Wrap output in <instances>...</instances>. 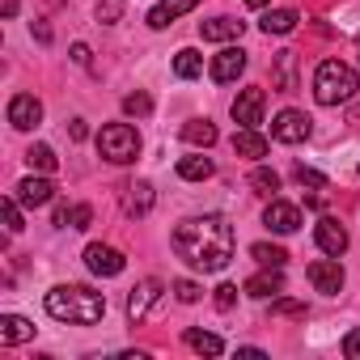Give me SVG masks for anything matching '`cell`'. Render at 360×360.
<instances>
[{"label": "cell", "mask_w": 360, "mask_h": 360, "mask_svg": "<svg viewBox=\"0 0 360 360\" xmlns=\"http://www.w3.org/2000/svg\"><path fill=\"white\" fill-rule=\"evenodd\" d=\"M174 250L183 255L195 271H225L233 259V229L225 217H187L174 229Z\"/></svg>", "instance_id": "1"}, {"label": "cell", "mask_w": 360, "mask_h": 360, "mask_svg": "<svg viewBox=\"0 0 360 360\" xmlns=\"http://www.w3.org/2000/svg\"><path fill=\"white\" fill-rule=\"evenodd\" d=\"M43 305L56 322H77V326H94L106 314V297L94 288H81V284H56Z\"/></svg>", "instance_id": "2"}, {"label": "cell", "mask_w": 360, "mask_h": 360, "mask_svg": "<svg viewBox=\"0 0 360 360\" xmlns=\"http://www.w3.org/2000/svg\"><path fill=\"white\" fill-rule=\"evenodd\" d=\"M356 89H360L356 68H347L343 60H322L318 64V72H314V98L322 106H339V102L356 98Z\"/></svg>", "instance_id": "3"}, {"label": "cell", "mask_w": 360, "mask_h": 360, "mask_svg": "<svg viewBox=\"0 0 360 360\" xmlns=\"http://www.w3.org/2000/svg\"><path fill=\"white\" fill-rule=\"evenodd\" d=\"M98 153H102L106 161H115V165L136 161V153H140V136H136V127H131V123H106L102 136H98Z\"/></svg>", "instance_id": "4"}, {"label": "cell", "mask_w": 360, "mask_h": 360, "mask_svg": "<svg viewBox=\"0 0 360 360\" xmlns=\"http://www.w3.org/2000/svg\"><path fill=\"white\" fill-rule=\"evenodd\" d=\"M305 276H309L314 292H322V297H339V288H343V267H339L335 255H330V259H314Z\"/></svg>", "instance_id": "5"}, {"label": "cell", "mask_w": 360, "mask_h": 360, "mask_svg": "<svg viewBox=\"0 0 360 360\" xmlns=\"http://www.w3.org/2000/svg\"><path fill=\"white\" fill-rule=\"evenodd\" d=\"M161 288H165V284H161L157 276L140 280V284L127 292V318H131V322H144V318H148V309L161 301Z\"/></svg>", "instance_id": "6"}, {"label": "cell", "mask_w": 360, "mask_h": 360, "mask_svg": "<svg viewBox=\"0 0 360 360\" xmlns=\"http://www.w3.org/2000/svg\"><path fill=\"white\" fill-rule=\"evenodd\" d=\"M271 136H276L280 144H301V140H309V115H301V110H280V115L271 119Z\"/></svg>", "instance_id": "7"}, {"label": "cell", "mask_w": 360, "mask_h": 360, "mask_svg": "<svg viewBox=\"0 0 360 360\" xmlns=\"http://www.w3.org/2000/svg\"><path fill=\"white\" fill-rule=\"evenodd\" d=\"M85 267H89L94 276L110 280V276H119V271L127 267V259H123L115 246H102V242H94V246H85Z\"/></svg>", "instance_id": "8"}, {"label": "cell", "mask_w": 360, "mask_h": 360, "mask_svg": "<svg viewBox=\"0 0 360 360\" xmlns=\"http://www.w3.org/2000/svg\"><path fill=\"white\" fill-rule=\"evenodd\" d=\"M9 123H13L18 131L39 127V123H43V102H39L34 94H13V98H9Z\"/></svg>", "instance_id": "9"}, {"label": "cell", "mask_w": 360, "mask_h": 360, "mask_svg": "<svg viewBox=\"0 0 360 360\" xmlns=\"http://www.w3.org/2000/svg\"><path fill=\"white\" fill-rule=\"evenodd\" d=\"M263 106H267V94H263V89H242V94L233 98V119H238L242 127H259V123H263Z\"/></svg>", "instance_id": "10"}, {"label": "cell", "mask_w": 360, "mask_h": 360, "mask_svg": "<svg viewBox=\"0 0 360 360\" xmlns=\"http://www.w3.org/2000/svg\"><path fill=\"white\" fill-rule=\"evenodd\" d=\"M208 72H212V81H217V85L238 81V77L246 72V51H242V47H225V51L212 60V68H208Z\"/></svg>", "instance_id": "11"}, {"label": "cell", "mask_w": 360, "mask_h": 360, "mask_svg": "<svg viewBox=\"0 0 360 360\" xmlns=\"http://www.w3.org/2000/svg\"><path fill=\"white\" fill-rule=\"evenodd\" d=\"M263 225H267L271 233H292V229L301 225V208L288 204V200H271L267 212H263Z\"/></svg>", "instance_id": "12"}, {"label": "cell", "mask_w": 360, "mask_h": 360, "mask_svg": "<svg viewBox=\"0 0 360 360\" xmlns=\"http://www.w3.org/2000/svg\"><path fill=\"white\" fill-rule=\"evenodd\" d=\"M314 238H318V250H322V255H335V259H339V255L347 250V229H343L335 217H322V221L314 225Z\"/></svg>", "instance_id": "13"}, {"label": "cell", "mask_w": 360, "mask_h": 360, "mask_svg": "<svg viewBox=\"0 0 360 360\" xmlns=\"http://www.w3.org/2000/svg\"><path fill=\"white\" fill-rule=\"evenodd\" d=\"M280 292H284V267H263L259 276L246 280V297H255V301H267Z\"/></svg>", "instance_id": "14"}, {"label": "cell", "mask_w": 360, "mask_h": 360, "mask_svg": "<svg viewBox=\"0 0 360 360\" xmlns=\"http://www.w3.org/2000/svg\"><path fill=\"white\" fill-rule=\"evenodd\" d=\"M195 5H200V0H161V5L148 9V26H153V30H165L169 22H178L183 13H191Z\"/></svg>", "instance_id": "15"}, {"label": "cell", "mask_w": 360, "mask_h": 360, "mask_svg": "<svg viewBox=\"0 0 360 360\" xmlns=\"http://www.w3.org/2000/svg\"><path fill=\"white\" fill-rule=\"evenodd\" d=\"M26 339H34V322L30 318H22V314H0V343L18 347Z\"/></svg>", "instance_id": "16"}, {"label": "cell", "mask_w": 360, "mask_h": 360, "mask_svg": "<svg viewBox=\"0 0 360 360\" xmlns=\"http://www.w3.org/2000/svg\"><path fill=\"white\" fill-rule=\"evenodd\" d=\"M51 195H56V187L47 183V178H39V174H30V178L18 183V200L26 208H43V204H51Z\"/></svg>", "instance_id": "17"}, {"label": "cell", "mask_w": 360, "mask_h": 360, "mask_svg": "<svg viewBox=\"0 0 360 360\" xmlns=\"http://www.w3.org/2000/svg\"><path fill=\"white\" fill-rule=\"evenodd\" d=\"M242 22H233V18H212V22H204L200 26V34L208 39V43H233V39H242Z\"/></svg>", "instance_id": "18"}, {"label": "cell", "mask_w": 360, "mask_h": 360, "mask_svg": "<svg viewBox=\"0 0 360 360\" xmlns=\"http://www.w3.org/2000/svg\"><path fill=\"white\" fill-rule=\"evenodd\" d=\"M233 153L259 161V157H267V140L259 136V127H242V131H233Z\"/></svg>", "instance_id": "19"}, {"label": "cell", "mask_w": 360, "mask_h": 360, "mask_svg": "<svg viewBox=\"0 0 360 360\" xmlns=\"http://www.w3.org/2000/svg\"><path fill=\"white\" fill-rule=\"evenodd\" d=\"M123 212L127 217H148L153 212V183H131L123 195Z\"/></svg>", "instance_id": "20"}, {"label": "cell", "mask_w": 360, "mask_h": 360, "mask_svg": "<svg viewBox=\"0 0 360 360\" xmlns=\"http://www.w3.org/2000/svg\"><path fill=\"white\" fill-rule=\"evenodd\" d=\"M212 157H204V153H191V157H183L178 161V174L187 178V183H204V178H212Z\"/></svg>", "instance_id": "21"}, {"label": "cell", "mask_w": 360, "mask_h": 360, "mask_svg": "<svg viewBox=\"0 0 360 360\" xmlns=\"http://www.w3.org/2000/svg\"><path fill=\"white\" fill-rule=\"evenodd\" d=\"M297 22H301V18H297L292 9H271V13H263L259 26H263V34H292Z\"/></svg>", "instance_id": "22"}, {"label": "cell", "mask_w": 360, "mask_h": 360, "mask_svg": "<svg viewBox=\"0 0 360 360\" xmlns=\"http://www.w3.org/2000/svg\"><path fill=\"white\" fill-rule=\"evenodd\" d=\"M183 339H187V347H195V352H204V356H221V352H225V339L212 335V330H195V326H191Z\"/></svg>", "instance_id": "23"}, {"label": "cell", "mask_w": 360, "mask_h": 360, "mask_svg": "<svg viewBox=\"0 0 360 360\" xmlns=\"http://www.w3.org/2000/svg\"><path fill=\"white\" fill-rule=\"evenodd\" d=\"M183 140H187V144H200V148H212V144H217V127H212L208 119H191V123L183 127Z\"/></svg>", "instance_id": "24"}, {"label": "cell", "mask_w": 360, "mask_h": 360, "mask_svg": "<svg viewBox=\"0 0 360 360\" xmlns=\"http://www.w3.org/2000/svg\"><path fill=\"white\" fill-rule=\"evenodd\" d=\"M200 72H204V56H200V51L187 47V51H178V56H174V77L191 81V77H200Z\"/></svg>", "instance_id": "25"}, {"label": "cell", "mask_w": 360, "mask_h": 360, "mask_svg": "<svg viewBox=\"0 0 360 360\" xmlns=\"http://www.w3.org/2000/svg\"><path fill=\"white\" fill-rule=\"evenodd\" d=\"M250 187H255L259 195L276 200V191H280V174H276V169H267V165H259V169L250 174Z\"/></svg>", "instance_id": "26"}, {"label": "cell", "mask_w": 360, "mask_h": 360, "mask_svg": "<svg viewBox=\"0 0 360 360\" xmlns=\"http://www.w3.org/2000/svg\"><path fill=\"white\" fill-rule=\"evenodd\" d=\"M26 161H30V169H39V174H51V169L60 165V157H56L47 144H30V148H26Z\"/></svg>", "instance_id": "27"}, {"label": "cell", "mask_w": 360, "mask_h": 360, "mask_svg": "<svg viewBox=\"0 0 360 360\" xmlns=\"http://www.w3.org/2000/svg\"><path fill=\"white\" fill-rule=\"evenodd\" d=\"M250 255H255L263 267H284V263H288V255H284L280 246H271V242H255V246H250Z\"/></svg>", "instance_id": "28"}, {"label": "cell", "mask_w": 360, "mask_h": 360, "mask_svg": "<svg viewBox=\"0 0 360 360\" xmlns=\"http://www.w3.org/2000/svg\"><path fill=\"white\" fill-rule=\"evenodd\" d=\"M123 9H127V0H98V9H94V13H98L102 26H115V22L123 18Z\"/></svg>", "instance_id": "29"}, {"label": "cell", "mask_w": 360, "mask_h": 360, "mask_svg": "<svg viewBox=\"0 0 360 360\" xmlns=\"http://www.w3.org/2000/svg\"><path fill=\"white\" fill-rule=\"evenodd\" d=\"M148 110H153V98H148V94H140V89H136V94H127V98H123V115L144 119Z\"/></svg>", "instance_id": "30"}, {"label": "cell", "mask_w": 360, "mask_h": 360, "mask_svg": "<svg viewBox=\"0 0 360 360\" xmlns=\"http://www.w3.org/2000/svg\"><path fill=\"white\" fill-rule=\"evenodd\" d=\"M271 314H276V318H305V301H292V297H271Z\"/></svg>", "instance_id": "31"}, {"label": "cell", "mask_w": 360, "mask_h": 360, "mask_svg": "<svg viewBox=\"0 0 360 360\" xmlns=\"http://www.w3.org/2000/svg\"><path fill=\"white\" fill-rule=\"evenodd\" d=\"M200 292H204V288H200L195 280H174V297L183 301V305H195V301H200Z\"/></svg>", "instance_id": "32"}, {"label": "cell", "mask_w": 360, "mask_h": 360, "mask_svg": "<svg viewBox=\"0 0 360 360\" xmlns=\"http://www.w3.org/2000/svg\"><path fill=\"white\" fill-rule=\"evenodd\" d=\"M18 204H22V200H5V204H0V212H5V229H9V233H22V212H18Z\"/></svg>", "instance_id": "33"}, {"label": "cell", "mask_w": 360, "mask_h": 360, "mask_svg": "<svg viewBox=\"0 0 360 360\" xmlns=\"http://www.w3.org/2000/svg\"><path fill=\"white\" fill-rule=\"evenodd\" d=\"M89 221H94V208H89V204H72V221H68V229H89Z\"/></svg>", "instance_id": "34"}, {"label": "cell", "mask_w": 360, "mask_h": 360, "mask_svg": "<svg viewBox=\"0 0 360 360\" xmlns=\"http://www.w3.org/2000/svg\"><path fill=\"white\" fill-rule=\"evenodd\" d=\"M297 183H301V187L322 191V187H326V178H322V174H314V169H305V165H297Z\"/></svg>", "instance_id": "35"}, {"label": "cell", "mask_w": 360, "mask_h": 360, "mask_svg": "<svg viewBox=\"0 0 360 360\" xmlns=\"http://www.w3.org/2000/svg\"><path fill=\"white\" fill-rule=\"evenodd\" d=\"M343 356L347 360H360V330H347L343 335Z\"/></svg>", "instance_id": "36"}, {"label": "cell", "mask_w": 360, "mask_h": 360, "mask_svg": "<svg viewBox=\"0 0 360 360\" xmlns=\"http://www.w3.org/2000/svg\"><path fill=\"white\" fill-rule=\"evenodd\" d=\"M233 301H238V288H233V284H221V288H217V305H221V309H233Z\"/></svg>", "instance_id": "37"}, {"label": "cell", "mask_w": 360, "mask_h": 360, "mask_svg": "<svg viewBox=\"0 0 360 360\" xmlns=\"http://www.w3.org/2000/svg\"><path fill=\"white\" fill-rule=\"evenodd\" d=\"M72 60H77L81 68H89V47H85V43H72Z\"/></svg>", "instance_id": "38"}, {"label": "cell", "mask_w": 360, "mask_h": 360, "mask_svg": "<svg viewBox=\"0 0 360 360\" xmlns=\"http://www.w3.org/2000/svg\"><path fill=\"white\" fill-rule=\"evenodd\" d=\"M68 221H72V208H68V204H56V225L68 229Z\"/></svg>", "instance_id": "39"}, {"label": "cell", "mask_w": 360, "mask_h": 360, "mask_svg": "<svg viewBox=\"0 0 360 360\" xmlns=\"http://www.w3.org/2000/svg\"><path fill=\"white\" fill-rule=\"evenodd\" d=\"M89 136V127H85V119H72V140H85Z\"/></svg>", "instance_id": "40"}, {"label": "cell", "mask_w": 360, "mask_h": 360, "mask_svg": "<svg viewBox=\"0 0 360 360\" xmlns=\"http://www.w3.org/2000/svg\"><path fill=\"white\" fill-rule=\"evenodd\" d=\"M246 5H250V9H263V5H271V0H246Z\"/></svg>", "instance_id": "41"}]
</instances>
